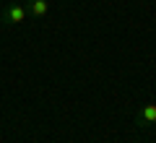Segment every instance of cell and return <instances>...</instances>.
Wrapping results in <instances>:
<instances>
[{"label": "cell", "mask_w": 156, "mask_h": 143, "mask_svg": "<svg viewBox=\"0 0 156 143\" xmlns=\"http://www.w3.org/2000/svg\"><path fill=\"white\" fill-rule=\"evenodd\" d=\"M29 18V11L21 5V3H11V5L3 11V16H0V23L3 26H13V23H23Z\"/></svg>", "instance_id": "obj_1"}, {"label": "cell", "mask_w": 156, "mask_h": 143, "mask_svg": "<svg viewBox=\"0 0 156 143\" xmlns=\"http://www.w3.org/2000/svg\"><path fill=\"white\" fill-rule=\"evenodd\" d=\"M26 11H29V16L42 18V16H47V11H50V0H29Z\"/></svg>", "instance_id": "obj_3"}, {"label": "cell", "mask_w": 156, "mask_h": 143, "mask_svg": "<svg viewBox=\"0 0 156 143\" xmlns=\"http://www.w3.org/2000/svg\"><path fill=\"white\" fill-rule=\"evenodd\" d=\"M135 122H138V125H143V127L156 125V104H154V102H146V104L138 109V115H135Z\"/></svg>", "instance_id": "obj_2"}]
</instances>
